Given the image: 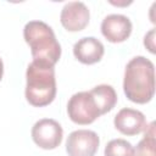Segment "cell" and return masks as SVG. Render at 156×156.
<instances>
[{"mask_svg":"<svg viewBox=\"0 0 156 156\" xmlns=\"http://www.w3.org/2000/svg\"><path fill=\"white\" fill-rule=\"evenodd\" d=\"M67 113L69 119L77 124H90L101 116L89 91L73 94L67 104Z\"/></svg>","mask_w":156,"mask_h":156,"instance_id":"277c9868","label":"cell"},{"mask_svg":"<svg viewBox=\"0 0 156 156\" xmlns=\"http://www.w3.org/2000/svg\"><path fill=\"white\" fill-rule=\"evenodd\" d=\"M101 115L110 112L117 104V94L113 87L108 84H100L89 91Z\"/></svg>","mask_w":156,"mask_h":156,"instance_id":"8fae6325","label":"cell"},{"mask_svg":"<svg viewBox=\"0 0 156 156\" xmlns=\"http://www.w3.org/2000/svg\"><path fill=\"white\" fill-rule=\"evenodd\" d=\"M134 147L126 139H112L105 146L104 156H133Z\"/></svg>","mask_w":156,"mask_h":156,"instance_id":"4fadbf2b","label":"cell"},{"mask_svg":"<svg viewBox=\"0 0 156 156\" xmlns=\"http://www.w3.org/2000/svg\"><path fill=\"white\" fill-rule=\"evenodd\" d=\"M132 29V22L124 15L112 13L106 16L101 22V33L110 43H122L127 40Z\"/></svg>","mask_w":156,"mask_h":156,"instance_id":"9c48e42d","label":"cell"},{"mask_svg":"<svg viewBox=\"0 0 156 156\" xmlns=\"http://www.w3.org/2000/svg\"><path fill=\"white\" fill-rule=\"evenodd\" d=\"M26 99L37 107L51 104L56 96L55 68L51 65L32 61L26 72Z\"/></svg>","mask_w":156,"mask_h":156,"instance_id":"7a4b0ae2","label":"cell"},{"mask_svg":"<svg viewBox=\"0 0 156 156\" xmlns=\"http://www.w3.org/2000/svg\"><path fill=\"white\" fill-rule=\"evenodd\" d=\"M90 18V12L87 5L82 1H69L67 2L60 15V21L63 28L68 32L83 30Z\"/></svg>","mask_w":156,"mask_h":156,"instance_id":"52a82bcc","label":"cell"},{"mask_svg":"<svg viewBox=\"0 0 156 156\" xmlns=\"http://www.w3.org/2000/svg\"><path fill=\"white\" fill-rule=\"evenodd\" d=\"M100 139L98 134L89 129L72 132L66 140L68 156H94L99 149Z\"/></svg>","mask_w":156,"mask_h":156,"instance_id":"8992f818","label":"cell"},{"mask_svg":"<svg viewBox=\"0 0 156 156\" xmlns=\"http://www.w3.org/2000/svg\"><path fill=\"white\" fill-rule=\"evenodd\" d=\"M113 124L119 133L128 136L140 134L147 127L144 113L129 107H124L117 112L113 119Z\"/></svg>","mask_w":156,"mask_h":156,"instance_id":"ba28073f","label":"cell"},{"mask_svg":"<svg viewBox=\"0 0 156 156\" xmlns=\"http://www.w3.org/2000/svg\"><path fill=\"white\" fill-rule=\"evenodd\" d=\"M144 45L146 46V49L151 52L155 54V29H151L150 32H147L144 37Z\"/></svg>","mask_w":156,"mask_h":156,"instance_id":"5bb4252c","label":"cell"},{"mask_svg":"<svg viewBox=\"0 0 156 156\" xmlns=\"http://www.w3.org/2000/svg\"><path fill=\"white\" fill-rule=\"evenodd\" d=\"M23 38L30 48L33 61L55 66L61 56V45L52 28L43 21H29L23 28Z\"/></svg>","mask_w":156,"mask_h":156,"instance_id":"3957f363","label":"cell"},{"mask_svg":"<svg viewBox=\"0 0 156 156\" xmlns=\"http://www.w3.org/2000/svg\"><path fill=\"white\" fill-rule=\"evenodd\" d=\"M105 52L102 43L94 37H84L73 45L74 57L84 65H94L99 62Z\"/></svg>","mask_w":156,"mask_h":156,"instance_id":"30bf717a","label":"cell"},{"mask_svg":"<svg viewBox=\"0 0 156 156\" xmlns=\"http://www.w3.org/2000/svg\"><path fill=\"white\" fill-rule=\"evenodd\" d=\"M2 74H4V63H2V60L0 58V80L2 79Z\"/></svg>","mask_w":156,"mask_h":156,"instance_id":"9a60e30c","label":"cell"},{"mask_svg":"<svg viewBox=\"0 0 156 156\" xmlns=\"http://www.w3.org/2000/svg\"><path fill=\"white\" fill-rule=\"evenodd\" d=\"M143 139L138 143L133 151V156H156V140H155V122L147 124L144 130Z\"/></svg>","mask_w":156,"mask_h":156,"instance_id":"7c38bea8","label":"cell"},{"mask_svg":"<svg viewBox=\"0 0 156 156\" xmlns=\"http://www.w3.org/2000/svg\"><path fill=\"white\" fill-rule=\"evenodd\" d=\"M123 90L126 96L135 104H146L154 98L155 66L149 58L135 56L127 63Z\"/></svg>","mask_w":156,"mask_h":156,"instance_id":"6da1fadb","label":"cell"},{"mask_svg":"<svg viewBox=\"0 0 156 156\" xmlns=\"http://www.w3.org/2000/svg\"><path fill=\"white\" fill-rule=\"evenodd\" d=\"M63 138V129L61 124L52 118H43L32 127L33 141L44 150L56 149Z\"/></svg>","mask_w":156,"mask_h":156,"instance_id":"5b68a950","label":"cell"}]
</instances>
